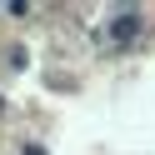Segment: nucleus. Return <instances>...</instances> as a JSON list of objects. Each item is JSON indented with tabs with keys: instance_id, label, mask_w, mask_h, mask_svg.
<instances>
[{
	"instance_id": "f257e3e1",
	"label": "nucleus",
	"mask_w": 155,
	"mask_h": 155,
	"mask_svg": "<svg viewBox=\"0 0 155 155\" xmlns=\"http://www.w3.org/2000/svg\"><path fill=\"white\" fill-rule=\"evenodd\" d=\"M140 30H145V15H140V10H115L110 20L100 25V40H105V45H130Z\"/></svg>"
}]
</instances>
